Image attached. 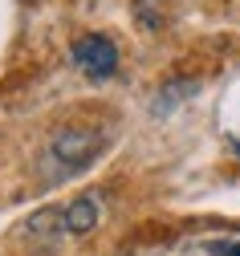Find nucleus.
<instances>
[{
  "mask_svg": "<svg viewBox=\"0 0 240 256\" xmlns=\"http://www.w3.org/2000/svg\"><path fill=\"white\" fill-rule=\"evenodd\" d=\"M98 134L94 130H86V126H61V130L53 134V142H49V150H45V163L53 167V179L61 175H78V171H86L90 163H94V154H98Z\"/></svg>",
  "mask_w": 240,
  "mask_h": 256,
  "instance_id": "nucleus-1",
  "label": "nucleus"
},
{
  "mask_svg": "<svg viewBox=\"0 0 240 256\" xmlns=\"http://www.w3.org/2000/svg\"><path fill=\"white\" fill-rule=\"evenodd\" d=\"M74 66L86 74V78H110L118 70V49L110 37L102 33H90V37H78L74 41Z\"/></svg>",
  "mask_w": 240,
  "mask_h": 256,
  "instance_id": "nucleus-2",
  "label": "nucleus"
},
{
  "mask_svg": "<svg viewBox=\"0 0 240 256\" xmlns=\"http://www.w3.org/2000/svg\"><path fill=\"white\" fill-rule=\"evenodd\" d=\"M98 216H102L98 200H74L70 208L61 212V224H65V232H90L98 224Z\"/></svg>",
  "mask_w": 240,
  "mask_h": 256,
  "instance_id": "nucleus-3",
  "label": "nucleus"
},
{
  "mask_svg": "<svg viewBox=\"0 0 240 256\" xmlns=\"http://www.w3.org/2000/svg\"><path fill=\"white\" fill-rule=\"evenodd\" d=\"M179 256H240V240H228V236H208V240L187 244Z\"/></svg>",
  "mask_w": 240,
  "mask_h": 256,
  "instance_id": "nucleus-4",
  "label": "nucleus"
}]
</instances>
